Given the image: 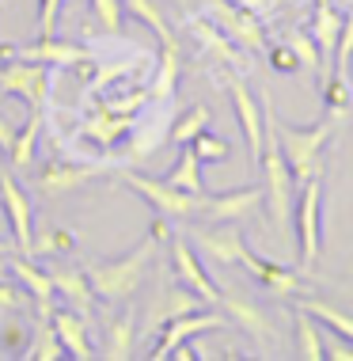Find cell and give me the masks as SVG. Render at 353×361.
Returning <instances> with one entry per match:
<instances>
[{
  "mask_svg": "<svg viewBox=\"0 0 353 361\" xmlns=\"http://www.w3.org/2000/svg\"><path fill=\"white\" fill-rule=\"evenodd\" d=\"M156 247H160V243H156L152 236H144L133 251H125L122 259L84 267V274H87V281H92V289H95V297H99L103 305H125V300L144 286V274H149V267L156 259Z\"/></svg>",
  "mask_w": 353,
  "mask_h": 361,
  "instance_id": "obj_1",
  "label": "cell"
},
{
  "mask_svg": "<svg viewBox=\"0 0 353 361\" xmlns=\"http://www.w3.org/2000/svg\"><path fill=\"white\" fill-rule=\"evenodd\" d=\"M273 137H278V149L285 156L289 171H292V183H308L311 175H323V149H327L330 133H335V111L327 118H319L316 126H289L278 118L273 111Z\"/></svg>",
  "mask_w": 353,
  "mask_h": 361,
  "instance_id": "obj_2",
  "label": "cell"
},
{
  "mask_svg": "<svg viewBox=\"0 0 353 361\" xmlns=\"http://www.w3.org/2000/svg\"><path fill=\"white\" fill-rule=\"evenodd\" d=\"M118 179H122L133 194H141L152 206V213H160V217H168V221H194L202 213L205 194H186L179 187H171L168 179H152V175H144V171H118Z\"/></svg>",
  "mask_w": 353,
  "mask_h": 361,
  "instance_id": "obj_3",
  "label": "cell"
},
{
  "mask_svg": "<svg viewBox=\"0 0 353 361\" xmlns=\"http://www.w3.org/2000/svg\"><path fill=\"white\" fill-rule=\"evenodd\" d=\"M297 202H292V217H297V247H300V270L311 274L319 262L323 247V175H311L308 183L297 187Z\"/></svg>",
  "mask_w": 353,
  "mask_h": 361,
  "instance_id": "obj_4",
  "label": "cell"
},
{
  "mask_svg": "<svg viewBox=\"0 0 353 361\" xmlns=\"http://www.w3.org/2000/svg\"><path fill=\"white\" fill-rule=\"evenodd\" d=\"M50 80H54V69L42 61H23V57L0 61V92L19 95L31 111H42L50 103Z\"/></svg>",
  "mask_w": 353,
  "mask_h": 361,
  "instance_id": "obj_5",
  "label": "cell"
},
{
  "mask_svg": "<svg viewBox=\"0 0 353 361\" xmlns=\"http://www.w3.org/2000/svg\"><path fill=\"white\" fill-rule=\"evenodd\" d=\"M0 206L8 221V240L16 243V255L31 259V236H35V202L23 190V183L12 179V171H0Z\"/></svg>",
  "mask_w": 353,
  "mask_h": 361,
  "instance_id": "obj_6",
  "label": "cell"
},
{
  "mask_svg": "<svg viewBox=\"0 0 353 361\" xmlns=\"http://www.w3.org/2000/svg\"><path fill=\"white\" fill-rule=\"evenodd\" d=\"M168 247H171V270H175V281H179V286H186L190 293H198V297L205 300V308H217L221 289H217V281L209 278V270L202 267V255L194 251V243L186 240V236H171V240H168Z\"/></svg>",
  "mask_w": 353,
  "mask_h": 361,
  "instance_id": "obj_7",
  "label": "cell"
},
{
  "mask_svg": "<svg viewBox=\"0 0 353 361\" xmlns=\"http://www.w3.org/2000/svg\"><path fill=\"white\" fill-rule=\"evenodd\" d=\"M205 16H209L235 46L254 50V54L266 50V31H262V19L254 12H243V8H235L232 0H205Z\"/></svg>",
  "mask_w": 353,
  "mask_h": 361,
  "instance_id": "obj_8",
  "label": "cell"
},
{
  "mask_svg": "<svg viewBox=\"0 0 353 361\" xmlns=\"http://www.w3.org/2000/svg\"><path fill=\"white\" fill-rule=\"evenodd\" d=\"M224 84H228L235 122H240L243 141H247V160H251V168H259V156H262V137H266V130H262V99H254V92H251V87L243 84L235 73H228V80H224Z\"/></svg>",
  "mask_w": 353,
  "mask_h": 361,
  "instance_id": "obj_9",
  "label": "cell"
},
{
  "mask_svg": "<svg viewBox=\"0 0 353 361\" xmlns=\"http://www.w3.org/2000/svg\"><path fill=\"white\" fill-rule=\"evenodd\" d=\"M259 209H262V187H240V190H221V194L205 190L198 217L209 221V224H224V221L243 224V221H251Z\"/></svg>",
  "mask_w": 353,
  "mask_h": 361,
  "instance_id": "obj_10",
  "label": "cell"
},
{
  "mask_svg": "<svg viewBox=\"0 0 353 361\" xmlns=\"http://www.w3.org/2000/svg\"><path fill=\"white\" fill-rule=\"evenodd\" d=\"M190 243L202 259L217 262V267H235L247 251V240H243V228L232 221L217 224V228H194L190 232Z\"/></svg>",
  "mask_w": 353,
  "mask_h": 361,
  "instance_id": "obj_11",
  "label": "cell"
},
{
  "mask_svg": "<svg viewBox=\"0 0 353 361\" xmlns=\"http://www.w3.org/2000/svg\"><path fill=\"white\" fill-rule=\"evenodd\" d=\"M103 164H68V160H50L42 171L35 175V190L42 198H65V194L80 190L84 183L99 179Z\"/></svg>",
  "mask_w": 353,
  "mask_h": 361,
  "instance_id": "obj_12",
  "label": "cell"
},
{
  "mask_svg": "<svg viewBox=\"0 0 353 361\" xmlns=\"http://www.w3.org/2000/svg\"><path fill=\"white\" fill-rule=\"evenodd\" d=\"M217 308L224 312V319H232V324L240 327L247 338H254L259 346H273V343H278V327H273L270 312H266V308H259L254 300L235 297V293H228V297H224V293H221Z\"/></svg>",
  "mask_w": 353,
  "mask_h": 361,
  "instance_id": "obj_13",
  "label": "cell"
},
{
  "mask_svg": "<svg viewBox=\"0 0 353 361\" xmlns=\"http://www.w3.org/2000/svg\"><path fill=\"white\" fill-rule=\"evenodd\" d=\"M228 319L224 316H217V312H186V316H175V319H168L163 324V331H160V343H156V350H152V361H163V357H171V350L175 346H182V343H190V338H198V335H205V331H217V327H224Z\"/></svg>",
  "mask_w": 353,
  "mask_h": 361,
  "instance_id": "obj_14",
  "label": "cell"
},
{
  "mask_svg": "<svg viewBox=\"0 0 353 361\" xmlns=\"http://www.w3.org/2000/svg\"><path fill=\"white\" fill-rule=\"evenodd\" d=\"M240 267H247V270H251V278L259 281L262 289H270L273 297H297V293L308 289V281H304L308 274H304V270H289V267H281V262H270V259L254 255L251 247L243 251Z\"/></svg>",
  "mask_w": 353,
  "mask_h": 361,
  "instance_id": "obj_15",
  "label": "cell"
},
{
  "mask_svg": "<svg viewBox=\"0 0 353 361\" xmlns=\"http://www.w3.org/2000/svg\"><path fill=\"white\" fill-rule=\"evenodd\" d=\"M8 274L19 281V289H23V293H31L38 319H50V316H54V300H57V293H54L50 270L35 267V262L27 259V255H16V251H12V255H8Z\"/></svg>",
  "mask_w": 353,
  "mask_h": 361,
  "instance_id": "obj_16",
  "label": "cell"
},
{
  "mask_svg": "<svg viewBox=\"0 0 353 361\" xmlns=\"http://www.w3.org/2000/svg\"><path fill=\"white\" fill-rule=\"evenodd\" d=\"M8 57H23V61H42L50 69H65V65H76V61H87V46H76V42H57V38H38L31 46H0V61Z\"/></svg>",
  "mask_w": 353,
  "mask_h": 361,
  "instance_id": "obj_17",
  "label": "cell"
},
{
  "mask_svg": "<svg viewBox=\"0 0 353 361\" xmlns=\"http://www.w3.org/2000/svg\"><path fill=\"white\" fill-rule=\"evenodd\" d=\"M308 35L319 46V61H323V80L335 73V50H338V35H342V12L330 0H316L308 19Z\"/></svg>",
  "mask_w": 353,
  "mask_h": 361,
  "instance_id": "obj_18",
  "label": "cell"
},
{
  "mask_svg": "<svg viewBox=\"0 0 353 361\" xmlns=\"http://www.w3.org/2000/svg\"><path fill=\"white\" fill-rule=\"evenodd\" d=\"M50 281H54V293H57V297H61L73 312H80L84 319L95 316L99 297H95V289H92V281H87L84 270H76V267H54V270H50Z\"/></svg>",
  "mask_w": 353,
  "mask_h": 361,
  "instance_id": "obj_19",
  "label": "cell"
},
{
  "mask_svg": "<svg viewBox=\"0 0 353 361\" xmlns=\"http://www.w3.org/2000/svg\"><path fill=\"white\" fill-rule=\"evenodd\" d=\"M50 324H54V331H57V338H61V346H65L68 357H76V361L99 357V350L92 346V335H87V324H92V319H84L80 312H73L68 305L65 308H54Z\"/></svg>",
  "mask_w": 353,
  "mask_h": 361,
  "instance_id": "obj_20",
  "label": "cell"
},
{
  "mask_svg": "<svg viewBox=\"0 0 353 361\" xmlns=\"http://www.w3.org/2000/svg\"><path fill=\"white\" fill-rule=\"evenodd\" d=\"M186 31H190L194 38H198V46L205 54L213 57V61H221V65H240V46L232 42L228 35L221 31L217 23H213L209 16H186Z\"/></svg>",
  "mask_w": 353,
  "mask_h": 361,
  "instance_id": "obj_21",
  "label": "cell"
},
{
  "mask_svg": "<svg viewBox=\"0 0 353 361\" xmlns=\"http://www.w3.org/2000/svg\"><path fill=\"white\" fill-rule=\"evenodd\" d=\"M198 308H205V300L198 297V293H190L186 286H163L160 293H156V300L149 305V327H163L168 319H175V316H186V312H198Z\"/></svg>",
  "mask_w": 353,
  "mask_h": 361,
  "instance_id": "obj_22",
  "label": "cell"
},
{
  "mask_svg": "<svg viewBox=\"0 0 353 361\" xmlns=\"http://www.w3.org/2000/svg\"><path fill=\"white\" fill-rule=\"evenodd\" d=\"M133 343H137V324H133V312H118V316L106 319L103 327V346L99 354L106 361H130L133 357Z\"/></svg>",
  "mask_w": 353,
  "mask_h": 361,
  "instance_id": "obj_23",
  "label": "cell"
},
{
  "mask_svg": "<svg viewBox=\"0 0 353 361\" xmlns=\"http://www.w3.org/2000/svg\"><path fill=\"white\" fill-rule=\"evenodd\" d=\"M160 65H156V76H152V87H149V99L156 103H171L175 87H179V69H182V54H179V38H168L160 42Z\"/></svg>",
  "mask_w": 353,
  "mask_h": 361,
  "instance_id": "obj_24",
  "label": "cell"
},
{
  "mask_svg": "<svg viewBox=\"0 0 353 361\" xmlns=\"http://www.w3.org/2000/svg\"><path fill=\"white\" fill-rule=\"evenodd\" d=\"M133 130V118H118V114H95V118L84 122V137L92 145H99V149H114V145H122L125 137H130Z\"/></svg>",
  "mask_w": 353,
  "mask_h": 361,
  "instance_id": "obj_25",
  "label": "cell"
},
{
  "mask_svg": "<svg viewBox=\"0 0 353 361\" xmlns=\"http://www.w3.org/2000/svg\"><path fill=\"white\" fill-rule=\"evenodd\" d=\"M42 130H46V122H42V111H31V118H27L23 130H16V137H12V149H8V164H12L16 171H23V168H31L35 164V149H38V137H42Z\"/></svg>",
  "mask_w": 353,
  "mask_h": 361,
  "instance_id": "obj_26",
  "label": "cell"
},
{
  "mask_svg": "<svg viewBox=\"0 0 353 361\" xmlns=\"http://www.w3.org/2000/svg\"><path fill=\"white\" fill-rule=\"evenodd\" d=\"M76 251V232L61 228V224H35V236H31V255L42 259H57Z\"/></svg>",
  "mask_w": 353,
  "mask_h": 361,
  "instance_id": "obj_27",
  "label": "cell"
},
{
  "mask_svg": "<svg viewBox=\"0 0 353 361\" xmlns=\"http://www.w3.org/2000/svg\"><path fill=\"white\" fill-rule=\"evenodd\" d=\"M292 335H297V357L323 361V331L316 316H308L304 308H292Z\"/></svg>",
  "mask_w": 353,
  "mask_h": 361,
  "instance_id": "obj_28",
  "label": "cell"
},
{
  "mask_svg": "<svg viewBox=\"0 0 353 361\" xmlns=\"http://www.w3.org/2000/svg\"><path fill=\"white\" fill-rule=\"evenodd\" d=\"M202 168L205 164L194 156L190 145H182V152H179V160H175V168L168 171V183L171 187H179L186 194H205V179H202Z\"/></svg>",
  "mask_w": 353,
  "mask_h": 361,
  "instance_id": "obj_29",
  "label": "cell"
},
{
  "mask_svg": "<svg viewBox=\"0 0 353 361\" xmlns=\"http://www.w3.org/2000/svg\"><path fill=\"white\" fill-rule=\"evenodd\" d=\"M31 343V319L27 316H0V357H23Z\"/></svg>",
  "mask_w": 353,
  "mask_h": 361,
  "instance_id": "obj_30",
  "label": "cell"
},
{
  "mask_svg": "<svg viewBox=\"0 0 353 361\" xmlns=\"http://www.w3.org/2000/svg\"><path fill=\"white\" fill-rule=\"evenodd\" d=\"M23 357H31V361H61V357H68L50 319H38V324L31 327V343H27Z\"/></svg>",
  "mask_w": 353,
  "mask_h": 361,
  "instance_id": "obj_31",
  "label": "cell"
},
{
  "mask_svg": "<svg viewBox=\"0 0 353 361\" xmlns=\"http://www.w3.org/2000/svg\"><path fill=\"white\" fill-rule=\"evenodd\" d=\"M297 308H304L308 316H316L323 327H330L335 335H342L346 343H353V316H346L342 308L335 305H327V300H319V297H308V300H297Z\"/></svg>",
  "mask_w": 353,
  "mask_h": 361,
  "instance_id": "obj_32",
  "label": "cell"
},
{
  "mask_svg": "<svg viewBox=\"0 0 353 361\" xmlns=\"http://www.w3.org/2000/svg\"><path fill=\"white\" fill-rule=\"evenodd\" d=\"M122 8H125V16L141 19V23L149 27V31L160 38V42L175 38V35H171V23L163 19V12H160V4H156V0H122Z\"/></svg>",
  "mask_w": 353,
  "mask_h": 361,
  "instance_id": "obj_33",
  "label": "cell"
},
{
  "mask_svg": "<svg viewBox=\"0 0 353 361\" xmlns=\"http://www.w3.org/2000/svg\"><path fill=\"white\" fill-rule=\"evenodd\" d=\"M202 130H209V106L198 103V106H190L186 114H179V118H175L168 137H171V145H179V149H182V145H190Z\"/></svg>",
  "mask_w": 353,
  "mask_h": 361,
  "instance_id": "obj_34",
  "label": "cell"
},
{
  "mask_svg": "<svg viewBox=\"0 0 353 361\" xmlns=\"http://www.w3.org/2000/svg\"><path fill=\"white\" fill-rule=\"evenodd\" d=\"M87 4H92V19H95V27H99L103 35H114V38L125 35V8H122V0H87Z\"/></svg>",
  "mask_w": 353,
  "mask_h": 361,
  "instance_id": "obj_35",
  "label": "cell"
},
{
  "mask_svg": "<svg viewBox=\"0 0 353 361\" xmlns=\"http://www.w3.org/2000/svg\"><path fill=\"white\" fill-rule=\"evenodd\" d=\"M190 149H194V156H198L202 164H224L232 156V145L224 137H217V133H209V130H202L198 137L190 141Z\"/></svg>",
  "mask_w": 353,
  "mask_h": 361,
  "instance_id": "obj_36",
  "label": "cell"
},
{
  "mask_svg": "<svg viewBox=\"0 0 353 361\" xmlns=\"http://www.w3.org/2000/svg\"><path fill=\"white\" fill-rule=\"evenodd\" d=\"M285 42L292 46V54L300 57V65H304V69H308L311 76H319V80H323V61H319V46L311 42V35H308V31H289V38H285Z\"/></svg>",
  "mask_w": 353,
  "mask_h": 361,
  "instance_id": "obj_37",
  "label": "cell"
},
{
  "mask_svg": "<svg viewBox=\"0 0 353 361\" xmlns=\"http://www.w3.org/2000/svg\"><path fill=\"white\" fill-rule=\"evenodd\" d=\"M353 65V4H349V16H342V35H338V50H335V73L346 76Z\"/></svg>",
  "mask_w": 353,
  "mask_h": 361,
  "instance_id": "obj_38",
  "label": "cell"
},
{
  "mask_svg": "<svg viewBox=\"0 0 353 361\" xmlns=\"http://www.w3.org/2000/svg\"><path fill=\"white\" fill-rule=\"evenodd\" d=\"M323 99H327V106H330L335 114L346 111V106L353 103V95H349V80H346V76L330 73L327 80H323Z\"/></svg>",
  "mask_w": 353,
  "mask_h": 361,
  "instance_id": "obj_39",
  "label": "cell"
},
{
  "mask_svg": "<svg viewBox=\"0 0 353 361\" xmlns=\"http://www.w3.org/2000/svg\"><path fill=\"white\" fill-rule=\"evenodd\" d=\"M68 0H38V38H57V19Z\"/></svg>",
  "mask_w": 353,
  "mask_h": 361,
  "instance_id": "obj_40",
  "label": "cell"
},
{
  "mask_svg": "<svg viewBox=\"0 0 353 361\" xmlns=\"http://www.w3.org/2000/svg\"><path fill=\"white\" fill-rule=\"evenodd\" d=\"M270 69H273V73H285V76L300 73V57L292 54V46H289V42L270 46Z\"/></svg>",
  "mask_w": 353,
  "mask_h": 361,
  "instance_id": "obj_41",
  "label": "cell"
},
{
  "mask_svg": "<svg viewBox=\"0 0 353 361\" xmlns=\"http://www.w3.org/2000/svg\"><path fill=\"white\" fill-rule=\"evenodd\" d=\"M323 357L330 361H353V343H346L342 335H335V331H323Z\"/></svg>",
  "mask_w": 353,
  "mask_h": 361,
  "instance_id": "obj_42",
  "label": "cell"
},
{
  "mask_svg": "<svg viewBox=\"0 0 353 361\" xmlns=\"http://www.w3.org/2000/svg\"><path fill=\"white\" fill-rule=\"evenodd\" d=\"M19 308H23V289H19V281L0 278V316H8V312H19Z\"/></svg>",
  "mask_w": 353,
  "mask_h": 361,
  "instance_id": "obj_43",
  "label": "cell"
},
{
  "mask_svg": "<svg viewBox=\"0 0 353 361\" xmlns=\"http://www.w3.org/2000/svg\"><path fill=\"white\" fill-rule=\"evenodd\" d=\"M175 221H168V217H160V213H156V217L149 221V236L156 240V243H168L171 236H175V228H171Z\"/></svg>",
  "mask_w": 353,
  "mask_h": 361,
  "instance_id": "obj_44",
  "label": "cell"
},
{
  "mask_svg": "<svg viewBox=\"0 0 353 361\" xmlns=\"http://www.w3.org/2000/svg\"><path fill=\"white\" fill-rule=\"evenodd\" d=\"M235 8H243V12H254V16H270V8H273V0H232Z\"/></svg>",
  "mask_w": 353,
  "mask_h": 361,
  "instance_id": "obj_45",
  "label": "cell"
},
{
  "mask_svg": "<svg viewBox=\"0 0 353 361\" xmlns=\"http://www.w3.org/2000/svg\"><path fill=\"white\" fill-rule=\"evenodd\" d=\"M12 137H16V126L4 118V114H0V152H8L12 149Z\"/></svg>",
  "mask_w": 353,
  "mask_h": 361,
  "instance_id": "obj_46",
  "label": "cell"
},
{
  "mask_svg": "<svg viewBox=\"0 0 353 361\" xmlns=\"http://www.w3.org/2000/svg\"><path fill=\"white\" fill-rule=\"evenodd\" d=\"M8 255H12V251H0V278H12L8 274Z\"/></svg>",
  "mask_w": 353,
  "mask_h": 361,
  "instance_id": "obj_47",
  "label": "cell"
},
{
  "mask_svg": "<svg viewBox=\"0 0 353 361\" xmlns=\"http://www.w3.org/2000/svg\"><path fill=\"white\" fill-rule=\"evenodd\" d=\"M346 4H353V0H346Z\"/></svg>",
  "mask_w": 353,
  "mask_h": 361,
  "instance_id": "obj_48",
  "label": "cell"
}]
</instances>
